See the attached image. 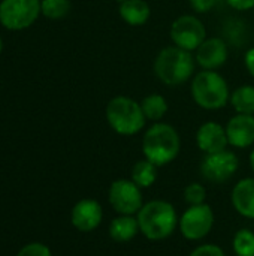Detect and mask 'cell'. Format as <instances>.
I'll use <instances>...</instances> for the list:
<instances>
[{
    "mask_svg": "<svg viewBox=\"0 0 254 256\" xmlns=\"http://www.w3.org/2000/svg\"><path fill=\"white\" fill-rule=\"evenodd\" d=\"M108 201L117 214L124 216H136L145 204L142 189L130 178H118L112 182L108 190Z\"/></svg>",
    "mask_w": 254,
    "mask_h": 256,
    "instance_id": "cell-8",
    "label": "cell"
},
{
    "mask_svg": "<svg viewBox=\"0 0 254 256\" xmlns=\"http://www.w3.org/2000/svg\"><path fill=\"white\" fill-rule=\"evenodd\" d=\"M232 250L235 256H254V232L241 228L232 238Z\"/></svg>",
    "mask_w": 254,
    "mask_h": 256,
    "instance_id": "cell-21",
    "label": "cell"
},
{
    "mask_svg": "<svg viewBox=\"0 0 254 256\" xmlns=\"http://www.w3.org/2000/svg\"><path fill=\"white\" fill-rule=\"evenodd\" d=\"M117 2H118V3H121V2H124V0H117Z\"/></svg>",
    "mask_w": 254,
    "mask_h": 256,
    "instance_id": "cell-31",
    "label": "cell"
},
{
    "mask_svg": "<svg viewBox=\"0 0 254 256\" xmlns=\"http://www.w3.org/2000/svg\"><path fill=\"white\" fill-rule=\"evenodd\" d=\"M103 220V208L100 202L91 198L78 201L70 212V222L79 232L88 234L96 231Z\"/></svg>",
    "mask_w": 254,
    "mask_h": 256,
    "instance_id": "cell-11",
    "label": "cell"
},
{
    "mask_svg": "<svg viewBox=\"0 0 254 256\" xmlns=\"http://www.w3.org/2000/svg\"><path fill=\"white\" fill-rule=\"evenodd\" d=\"M240 168V159L238 156L231 150L217 152L213 154H205L199 171L204 180H207L211 184H225L228 183Z\"/></svg>",
    "mask_w": 254,
    "mask_h": 256,
    "instance_id": "cell-9",
    "label": "cell"
},
{
    "mask_svg": "<svg viewBox=\"0 0 254 256\" xmlns=\"http://www.w3.org/2000/svg\"><path fill=\"white\" fill-rule=\"evenodd\" d=\"M195 69L196 60L193 52L175 45L160 50L153 63L156 78L168 87H178L187 81H192L195 76Z\"/></svg>",
    "mask_w": 254,
    "mask_h": 256,
    "instance_id": "cell-2",
    "label": "cell"
},
{
    "mask_svg": "<svg viewBox=\"0 0 254 256\" xmlns=\"http://www.w3.org/2000/svg\"><path fill=\"white\" fill-rule=\"evenodd\" d=\"M139 104H141L145 118L153 123H159L169 111L168 100L159 93H151V94L145 96Z\"/></svg>",
    "mask_w": 254,
    "mask_h": 256,
    "instance_id": "cell-19",
    "label": "cell"
},
{
    "mask_svg": "<svg viewBox=\"0 0 254 256\" xmlns=\"http://www.w3.org/2000/svg\"><path fill=\"white\" fill-rule=\"evenodd\" d=\"M139 232L150 242H163L178 230L180 216L175 207L165 200H153L136 214Z\"/></svg>",
    "mask_w": 254,
    "mask_h": 256,
    "instance_id": "cell-1",
    "label": "cell"
},
{
    "mask_svg": "<svg viewBox=\"0 0 254 256\" xmlns=\"http://www.w3.org/2000/svg\"><path fill=\"white\" fill-rule=\"evenodd\" d=\"M40 2L42 0H1L0 24L10 32L31 27L42 14Z\"/></svg>",
    "mask_w": 254,
    "mask_h": 256,
    "instance_id": "cell-6",
    "label": "cell"
},
{
    "mask_svg": "<svg viewBox=\"0 0 254 256\" xmlns=\"http://www.w3.org/2000/svg\"><path fill=\"white\" fill-rule=\"evenodd\" d=\"M189 4L198 14H208L216 8L217 0H189Z\"/></svg>",
    "mask_w": 254,
    "mask_h": 256,
    "instance_id": "cell-26",
    "label": "cell"
},
{
    "mask_svg": "<svg viewBox=\"0 0 254 256\" xmlns=\"http://www.w3.org/2000/svg\"><path fill=\"white\" fill-rule=\"evenodd\" d=\"M214 222V212L207 202L201 206H189L180 216L178 231L187 242H202L213 231Z\"/></svg>",
    "mask_w": 254,
    "mask_h": 256,
    "instance_id": "cell-7",
    "label": "cell"
},
{
    "mask_svg": "<svg viewBox=\"0 0 254 256\" xmlns=\"http://www.w3.org/2000/svg\"><path fill=\"white\" fill-rule=\"evenodd\" d=\"M1 51H3V40H1V38H0V54H1Z\"/></svg>",
    "mask_w": 254,
    "mask_h": 256,
    "instance_id": "cell-30",
    "label": "cell"
},
{
    "mask_svg": "<svg viewBox=\"0 0 254 256\" xmlns=\"http://www.w3.org/2000/svg\"><path fill=\"white\" fill-rule=\"evenodd\" d=\"M196 146L204 154H213L228 148L229 141L225 126L216 122H207L196 130Z\"/></svg>",
    "mask_w": 254,
    "mask_h": 256,
    "instance_id": "cell-14",
    "label": "cell"
},
{
    "mask_svg": "<svg viewBox=\"0 0 254 256\" xmlns=\"http://www.w3.org/2000/svg\"><path fill=\"white\" fill-rule=\"evenodd\" d=\"M109 128L121 136H133L144 130L147 118L141 104L129 96L112 98L105 110Z\"/></svg>",
    "mask_w": 254,
    "mask_h": 256,
    "instance_id": "cell-5",
    "label": "cell"
},
{
    "mask_svg": "<svg viewBox=\"0 0 254 256\" xmlns=\"http://www.w3.org/2000/svg\"><path fill=\"white\" fill-rule=\"evenodd\" d=\"M253 10H254V8H253Z\"/></svg>",
    "mask_w": 254,
    "mask_h": 256,
    "instance_id": "cell-32",
    "label": "cell"
},
{
    "mask_svg": "<svg viewBox=\"0 0 254 256\" xmlns=\"http://www.w3.org/2000/svg\"><path fill=\"white\" fill-rule=\"evenodd\" d=\"M184 201L189 206H201L207 201V189L202 183H190L186 186L184 192Z\"/></svg>",
    "mask_w": 254,
    "mask_h": 256,
    "instance_id": "cell-23",
    "label": "cell"
},
{
    "mask_svg": "<svg viewBox=\"0 0 254 256\" xmlns=\"http://www.w3.org/2000/svg\"><path fill=\"white\" fill-rule=\"evenodd\" d=\"M118 14L126 24L141 27L150 20L151 9L145 0H124L120 3Z\"/></svg>",
    "mask_w": 254,
    "mask_h": 256,
    "instance_id": "cell-17",
    "label": "cell"
},
{
    "mask_svg": "<svg viewBox=\"0 0 254 256\" xmlns=\"http://www.w3.org/2000/svg\"><path fill=\"white\" fill-rule=\"evenodd\" d=\"M229 57V46L225 39L213 36L207 38L199 48L195 51L196 64L204 70H217L220 69Z\"/></svg>",
    "mask_w": 254,
    "mask_h": 256,
    "instance_id": "cell-12",
    "label": "cell"
},
{
    "mask_svg": "<svg viewBox=\"0 0 254 256\" xmlns=\"http://www.w3.org/2000/svg\"><path fill=\"white\" fill-rule=\"evenodd\" d=\"M72 9L70 0H42L40 10L48 20H61L69 15Z\"/></svg>",
    "mask_w": 254,
    "mask_h": 256,
    "instance_id": "cell-22",
    "label": "cell"
},
{
    "mask_svg": "<svg viewBox=\"0 0 254 256\" xmlns=\"http://www.w3.org/2000/svg\"><path fill=\"white\" fill-rule=\"evenodd\" d=\"M249 164H250V168H252V171L254 172V148L252 150L250 156H249Z\"/></svg>",
    "mask_w": 254,
    "mask_h": 256,
    "instance_id": "cell-29",
    "label": "cell"
},
{
    "mask_svg": "<svg viewBox=\"0 0 254 256\" xmlns=\"http://www.w3.org/2000/svg\"><path fill=\"white\" fill-rule=\"evenodd\" d=\"M157 170L159 168L154 164L144 158L133 165L130 171V180L141 189H150L157 182Z\"/></svg>",
    "mask_w": 254,
    "mask_h": 256,
    "instance_id": "cell-18",
    "label": "cell"
},
{
    "mask_svg": "<svg viewBox=\"0 0 254 256\" xmlns=\"http://www.w3.org/2000/svg\"><path fill=\"white\" fill-rule=\"evenodd\" d=\"M226 3L238 12L252 10L254 8V0H226Z\"/></svg>",
    "mask_w": 254,
    "mask_h": 256,
    "instance_id": "cell-27",
    "label": "cell"
},
{
    "mask_svg": "<svg viewBox=\"0 0 254 256\" xmlns=\"http://www.w3.org/2000/svg\"><path fill=\"white\" fill-rule=\"evenodd\" d=\"M189 256H226V254L220 246L213 244V243H205V244L195 248L189 254Z\"/></svg>",
    "mask_w": 254,
    "mask_h": 256,
    "instance_id": "cell-25",
    "label": "cell"
},
{
    "mask_svg": "<svg viewBox=\"0 0 254 256\" xmlns=\"http://www.w3.org/2000/svg\"><path fill=\"white\" fill-rule=\"evenodd\" d=\"M229 104L237 114H250L254 116V86L246 84L235 88L231 93Z\"/></svg>",
    "mask_w": 254,
    "mask_h": 256,
    "instance_id": "cell-20",
    "label": "cell"
},
{
    "mask_svg": "<svg viewBox=\"0 0 254 256\" xmlns=\"http://www.w3.org/2000/svg\"><path fill=\"white\" fill-rule=\"evenodd\" d=\"M109 237L115 243H129L136 238L139 232V225L136 216H124L118 214L109 224Z\"/></svg>",
    "mask_w": 254,
    "mask_h": 256,
    "instance_id": "cell-16",
    "label": "cell"
},
{
    "mask_svg": "<svg viewBox=\"0 0 254 256\" xmlns=\"http://www.w3.org/2000/svg\"><path fill=\"white\" fill-rule=\"evenodd\" d=\"M244 66H246L247 72L254 78V48H250L244 54Z\"/></svg>",
    "mask_w": 254,
    "mask_h": 256,
    "instance_id": "cell-28",
    "label": "cell"
},
{
    "mask_svg": "<svg viewBox=\"0 0 254 256\" xmlns=\"http://www.w3.org/2000/svg\"><path fill=\"white\" fill-rule=\"evenodd\" d=\"M169 36L175 46L195 52L207 39V28L198 16L187 14L178 16L171 24Z\"/></svg>",
    "mask_w": 254,
    "mask_h": 256,
    "instance_id": "cell-10",
    "label": "cell"
},
{
    "mask_svg": "<svg viewBox=\"0 0 254 256\" xmlns=\"http://www.w3.org/2000/svg\"><path fill=\"white\" fill-rule=\"evenodd\" d=\"M193 102L205 111L223 110L231 100L228 81L217 70H201L190 81Z\"/></svg>",
    "mask_w": 254,
    "mask_h": 256,
    "instance_id": "cell-4",
    "label": "cell"
},
{
    "mask_svg": "<svg viewBox=\"0 0 254 256\" xmlns=\"http://www.w3.org/2000/svg\"><path fill=\"white\" fill-rule=\"evenodd\" d=\"M16 256H52V252L43 243H28L16 254Z\"/></svg>",
    "mask_w": 254,
    "mask_h": 256,
    "instance_id": "cell-24",
    "label": "cell"
},
{
    "mask_svg": "<svg viewBox=\"0 0 254 256\" xmlns=\"http://www.w3.org/2000/svg\"><path fill=\"white\" fill-rule=\"evenodd\" d=\"M181 152V138L177 129L168 123H154L142 138V154L157 168L172 164Z\"/></svg>",
    "mask_w": 254,
    "mask_h": 256,
    "instance_id": "cell-3",
    "label": "cell"
},
{
    "mask_svg": "<svg viewBox=\"0 0 254 256\" xmlns=\"http://www.w3.org/2000/svg\"><path fill=\"white\" fill-rule=\"evenodd\" d=\"M225 129L231 147L244 150L254 144V116L235 114L229 118Z\"/></svg>",
    "mask_w": 254,
    "mask_h": 256,
    "instance_id": "cell-13",
    "label": "cell"
},
{
    "mask_svg": "<svg viewBox=\"0 0 254 256\" xmlns=\"http://www.w3.org/2000/svg\"><path fill=\"white\" fill-rule=\"evenodd\" d=\"M231 202L241 218L254 220V177L241 178L232 188Z\"/></svg>",
    "mask_w": 254,
    "mask_h": 256,
    "instance_id": "cell-15",
    "label": "cell"
}]
</instances>
